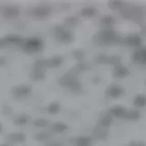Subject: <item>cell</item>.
Listing matches in <instances>:
<instances>
[{"instance_id":"cell-31","label":"cell","mask_w":146,"mask_h":146,"mask_svg":"<svg viewBox=\"0 0 146 146\" xmlns=\"http://www.w3.org/2000/svg\"><path fill=\"white\" fill-rule=\"evenodd\" d=\"M34 139L38 141H41V143L48 141L50 139V134L48 132H46V131H40L34 135Z\"/></svg>"},{"instance_id":"cell-33","label":"cell","mask_w":146,"mask_h":146,"mask_svg":"<svg viewBox=\"0 0 146 146\" xmlns=\"http://www.w3.org/2000/svg\"><path fill=\"white\" fill-rule=\"evenodd\" d=\"M121 58L118 55H111V56H109L108 58V65H111L112 67H115L119 64H121Z\"/></svg>"},{"instance_id":"cell-28","label":"cell","mask_w":146,"mask_h":146,"mask_svg":"<svg viewBox=\"0 0 146 146\" xmlns=\"http://www.w3.org/2000/svg\"><path fill=\"white\" fill-rule=\"evenodd\" d=\"M61 111V105L58 102H50L48 107H47V111L49 114H52V115H55V114L59 113Z\"/></svg>"},{"instance_id":"cell-3","label":"cell","mask_w":146,"mask_h":146,"mask_svg":"<svg viewBox=\"0 0 146 146\" xmlns=\"http://www.w3.org/2000/svg\"><path fill=\"white\" fill-rule=\"evenodd\" d=\"M45 47L44 41L38 36H31L29 38H26L24 43L22 44V48L29 53H38L42 51Z\"/></svg>"},{"instance_id":"cell-21","label":"cell","mask_w":146,"mask_h":146,"mask_svg":"<svg viewBox=\"0 0 146 146\" xmlns=\"http://www.w3.org/2000/svg\"><path fill=\"white\" fill-rule=\"evenodd\" d=\"M92 144H93L92 137L87 136V135L77 137L74 141L75 146H92Z\"/></svg>"},{"instance_id":"cell-27","label":"cell","mask_w":146,"mask_h":146,"mask_svg":"<svg viewBox=\"0 0 146 146\" xmlns=\"http://www.w3.org/2000/svg\"><path fill=\"white\" fill-rule=\"evenodd\" d=\"M30 120V117L26 113H22L19 114L18 116H17V118L14 120V124L17 125V126H25L29 123Z\"/></svg>"},{"instance_id":"cell-24","label":"cell","mask_w":146,"mask_h":146,"mask_svg":"<svg viewBox=\"0 0 146 146\" xmlns=\"http://www.w3.org/2000/svg\"><path fill=\"white\" fill-rule=\"evenodd\" d=\"M46 71L42 68H33L31 72V79L34 81H42L46 78Z\"/></svg>"},{"instance_id":"cell-23","label":"cell","mask_w":146,"mask_h":146,"mask_svg":"<svg viewBox=\"0 0 146 146\" xmlns=\"http://www.w3.org/2000/svg\"><path fill=\"white\" fill-rule=\"evenodd\" d=\"M132 104L136 109H143L146 107V95L136 94L133 100H132Z\"/></svg>"},{"instance_id":"cell-29","label":"cell","mask_w":146,"mask_h":146,"mask_svg":"<svg viewBox=\"0 0 146 146\" xmlns=\"http://www.w3.org/2000/svg\"><path fill=\"white\" fill-rule=\"evenodd\" d=\"M72 56L76 60H78V62H82V61H85L86 52L81 48H77L72 51Z\"/></svg>"},{"instance_id":"cell-7","label":"cell","mask_w":146,"mask_h":146,"mask_svg":"<svg viewBox=\"0 0 146 146\" xmlns=\"http://www.w3.org/2000/svg\"><path fill=\"white\" fill-rule=\"evenodd\" d=\"M125 93V89L121 84L112 83L110 84L105 90V95L111 99H119Z\"/></svg>"},{"instance_id":"cell-18","label":"cell","mask_w":146,"mask_h":146,"mask_svg":"<svg viewBox=\"0 0 146 146\" xmlns=\"http://www.w3.org/2000/svg\"><path fill=\"white\" fill-rule=\"evenodd\" d=\"M80 17L84 18H92L98 14V9L93 6H87L80 10Z\"/></svg>"},{"instance_id":"cell-11","label":"cell","mask_w":146,"mask_h":146,"mask_svg":"<svg viewBox=\"0 0 146 146\" xmlns=\"http://www.w3.org/2000/svg\"><path fill=\"white\" fill-rule=\"evenodd\" d=\"M100 29L106 30V29H114V27L116 25L115 17L111 15H104L100 19Z\"/></svg>"},{"instance_id":"cell-4","label":"cell","mask_w":146,"mask_h":146,"mask_svg":"<svg viewBox=\"0 0 146 146\" xmlns=\"http://www.w3.org/2000/svg\"><path fill=\"white\" fill-rule=\"evenodd\" d=\"M54 35L58 42L63 44H70L74 41V35L64 26L58 25L54 27Z\"/></svg>"},{"instance_id":"cell-13","label":"cell","mask_w":146,"mask_h":146,"mask_svg":"<svg viewBox=\"0 0 146 146\" xmlns=\"http://www.w3.org/2000/svg\"><path fill=\"white\" fill-rule=\"evenodd\" d=\"M109 129L97 125L92 130V139L97 141H105L109 137Z\"/></svg>"},{"instance_id":"cell-43","label":"cell","mask_w":146,"mask_h":146,"mask_svg":"<svg viewBox=\"0 0 146 146\" xmlns=\"http://www.w3.org/2000/svg\"><path fill=\"white\" fill-rule=\"evenodd\" d=\"M145 85H146V81H145Z\"/></svg>"},{"instance_id":"cell-41","label":"cell","mask_w":146,"mask_h":146,"mask_svg":"<svg viewBox=\"0 0 146 146\" xmlns=\"http://www.w3.org/2000/svg\"><path fill=\"white\" fill-rule=\"evenodd\" d=\"M3 131V125H2V123L0 122V132H2Z\"/></svg>"},{"instance_id":"cell-40","label":"cell","mask_w":146,"mask_h":146,"mask_svg":"<svg viewBox=\"0 0 146 146\" xmlns=\"http://www.w3.org/2000/svg\"><path fill=\"white\" fill-rule=\"evenodd\" d=\"M6 45V43H5V41L3 38H0V47H2V46Z\"/></svg>"},{"instance_id":"cell-12","label":"cell","mask_w":146,"mask_h":146,"mask_svg":"<svg viewBox=\"0 0 146 146\" xmlns=\"http://www.w3.org/2000/svg\"><path fill=\"white\" fill-rule=\"evenodd\" d=\"M131 59L135 64L146 65V47L137 48L132 53Z\"/></svg>"},{"instance_id":"cell-22","label":"cell","mask_w":146,"mask_h":146,"mask_svg":"<svg viewBox=\"0 0 146 146\" xmlns=\"http://www.w3.org/2000/svg\"><path fill=\"white\" fill-rule=\"evenodd\" d=\"M51 130L53 132H55V133L62 134L68 130V126L67 123L64 121H56L52 124Z\"/></svg>"},{"instance_id":"cell-37","label":"cell","mask_w":146,"mask_h":146,"mask_svg":"<svg viewBox=\"0 0 146 146\" xmlns=\"http://www.w3.org/2000/svg\"><path fill=\"white\" fill-rule=\"evenodd\" d=\"M45 146H61V143H58V141H48Z\"/></svg>"},{"instance_id":"cell-19","label":"cell","mask_w":146,"mask_h":146,"mask_svg":"<svg viewBox=\"0 0 146 146\" xmlns=\"http://www.w3.org/2000/svg\"><path fill=\"white\" fill-rule=\"evenodd\" d=\"M112 121H113V117L111 116V114L109 111H106L102 115H100L98 121V125L103 128H106V129H109L111 126Z\"/></svg>"},{"instance_id":"cell-15","label":"cell","mask_w":146,"mask_h":146,"mask_svg":"<svg viewBox=\"0 0 146 146\" xmlns=\"http://www.w3.org/2000/svg\"><path fill=\"white\" fill-rule=\"evenodd\" d=\"M46 62H47L48 68H57L64 63V58L59 55H55V56L46 58Z\"/></svg>"},{"instance_id":"cell-30","label":"cell","mask_w":146,"mask_h":146,"mask_svg":"<svg viewBox=\"0 0 146 146\" xmlns=\"http://www.w3.org/2000/svg\"><path fill=\"white\" fill-rule=\"evenodd\" d=\"M127 5L123 1H110L108 3V7L111 9V10H122Z\"/></svg>"},{"instance_id":"cell-39","label":"cell","mask_w":146,"mask_h":146,"mask_svg":"<svg viewBox=\"0 0 146 146\" xmlns=\"http://www.w3.org/2000/svg\"><path fill=\"white\" fill-rule=\"evenodd\" d=\"M141 35H146V26H143L141 27Z\"/></svg>"},{"instance_id":"cell-26","label":"cell","mask_w":146,"mask_h":146,"mask_svg":"<svg viewBox=\"0 0 146 146\" xmlns=\"http://www.w3.org/2000/svg\"><path fill=\"white\" fill-rule=\"evenodd\" d=\"M141 119V112L138 110H128L125 120L130 121H138Z\"/></svg>"},{"instance_id":"cell-25","label":"cell","mask_w":146,"mask_h":146,"mask_svg":"<svg viewBox=\"0 0 146 146\" xmlns=\"http://www.w3.org/2000/svg\"><path fill=\"white\" fill-rule=\"evenodd\" d=\"M80 23V17L77 16H68L64 19V27L67 29L76 27Z\"/></svg>"},{"instance_id":"cell-20","label":"cell","mask_w":146,"mask_h":146,"mask_svg":"<svg viewBox=\"0 0 146 146\" xmlns=\"http://www.w3.org/2000/svg\"><path fill=\"white\" fill-rule=\"evenodd\" d=\"M7 138L8 139L9 141L14 143H22L26 141L27 140V135L24 132H11L8 133Z\"/></svg>"},{"instance_id":"cell-38","label":"cell","mask_w":146,"mask_h":146,"mask_svg":"<svg viewBox=\"0 0 146 146\" xmlns=\"http://www.w3.org/2000/svg\"><path fill=\"white\" fill-rule=\"evenodd\" d=\"M7 63V58L5 57H0V66H4Z\"/></svg>"},{"instance_id":"cell-1","label":"cell","mask_w":146,"mask_h":146,"mask_svg":"<svg viewBox=\"0 0 146 146\" xmlns=\"http://www.w3.org/2000/svg\"><path fill=\"white\" fill-rule=\"evenodd\" d=\"M93 40L96 44L102 46H110L121 43L122 41V36H121L114 29H100L93 36Z\"/></svg>"},{"instance_id":"cell-35","label":"cell","mask_w":146,"mask_h":146,"mask_svg":"<svg viewBox=\"0 0 146 146\" xmlns=\"http://www.w3.org/2000/svg\"><path fill=\"white\" fill-rule=\"evenodd\" d=\"M1 111L3 113V115L8 116L12 113V108L10 106H8V105H4V106L2 107Z\"/></svg>"},{"instance_id":"cell-10","label":"cell","mask_w":146,"mask_h":146,"mask_svg":"<svg viewBox=\"0 0 146 146\" xmlns=\"http://www.w3.org/2000/svg\"><path fill=\"white\" fill-rule=\"evenodd\" d=\"M52 12V8L49 6H38L31 9L30 14L32 17L38 19H45L49 17Z\"/></svg>"},{"instance_id":"cell-34","label":"cell","mask_w":146,"mask_h":146,"mask_svg":"<svg viewBox=\"0 0 146 146\" xmlns=\"http://www.w3.org/2000/svg\"><path fill=\"white\" fill-rule=\"evenodd\" d=\"M108 58H109L108 55L99 54L95 57V62L99 64V65H104V64H108Z\"/></svg>"},{"instance_id":"cell-16","label":"cell","mask_w":146,"mask_h":146,"mask_svg":"<svg viewBox=\"0 0 146 146\" xmlns=\"http://www.w3.org/2000/svg\"><path fill=\"white\" fill-rule=\"evenodd\" d=\"M128 110L121 106V105H115V106L111 107L109 110V112L111 114L113 118H119V119H125L126 113Z\"/></svg>"},{"instance_id":"cell-36","label":"cell","mask_w":146,"mask_h":146,"mask_svg":"<svg viewBox=\"0 0 146 146\" xmlns=\"http://www.w3.org/2000/svg\"><path fill=\"white\" fill-rule=\"evenodd\" d=\"M127 146H146L143 141H131Z\"/></svg>"},{"instance_id":"cell-14","label":"cell","mask_w":146,"mask_h":146,"mask_svg":"<svg viewBox=\"0 0 146 146\" xmlns=\"http://www.w3.org/2000/svg\"><path fill=\"white\" fill-rule=\"evenodd\" d=\"M130 70L129 68L124 66L123 64H119V65L113 67V71L112 74L114 78L116 79H124V78L128 77L130 75Z\"/></svg>"},{"instance_id":"cell-8","label":"cell","mask_w":146,"mask_h":146,"mask_svg":"<svg viewBox=\"0 0 146 146\" xmlns=\"http://www.w3.org/2000/svg\"><path fill=\"white\" fill-rule=\"evenodd\" d=\"M143 42V39L141 38V36L139 34H130L125 36H122L121 44L127 47L131 48H141V44Z\"/></svg>"},{"instance_id":"cell-17","label":"cell","mask_w":146,"mask_h":146,"mask_svg":"<svg viewBox=\"0 0 146 146\" xmlns=\"http://www.w3.org/2000/svg\"><path fill=\"white\" fill-rule=\"evenodd\" d=\"M3 39L6 44H17L22 46L26 38L23 36L18 34H8L7 36H5Z\"/></svg>"},{"instance_id":"cell-42","label":"cell","mask_w":146,"mask_h":146,"mask_svg":"<svg viewBox=\"0 0 146 146\" xmlns=\"http://www.w3.org/2000/svg\"><path fill=\"white\" fill-rule=\"evenodd\" d=\"M0 146H11V145L7 143H2V144H0Z\"/></svg>"},{"instance_id":"cell-9","label":"cell","mask_w":146,"mask_h":146,"mask_svg":"<svg viewBox=\"0 0 146 146\" xmlns=\"http://www.w3.org/2000/svg\"><path fill=\"white\" fill-rule=\"evenodd\" d=\"M32 91H33V89H32V87L30 85L20 84L12 88L11 93L14 97L21 99V98H26L30 96L32 94Z\"/></svg>"},{"instance_id":"cell-2","label":"cell","mask_w":146,"mask_h":146,"mask_svg":"<svg viewBox=\"0 0 146 146\" xmlns=\"http://www.w3.org/2000/svg\"><path fill=\"white\" fill-rule=\"evenodd\" d=\"M58 84L70 90L73 93H79L83 89V85L79 80L78 76H75L71 72L68 71L58 80Z\"/></svg>"},{"instance_id":"cell-6","label":"cell","mask_w":146,"mask_h":146,"mask_svg":"<svg viewBox=\"0 0 146 146\" xmlns=\"http://www.w3.org/2000/svg\"><path fill=\"white\" fill-rule=\"evenodd\" d=\"M0 15L7 19H14L19 17L20 8L14 5H4L0 7Z\"/></svg>"},{"instance_id":"cell-32","label":"cell","mask_w":146,"mask_h":146,"mask_svg":"<svg viewBox=\"0 0 146 146\" xmlns=\"http://www.w3.org/2000/svg\"><path fill=\"white\" fill-rule=\"evenodd\" d=\"M48 121L47 119L44 118H38L36 119V120L33 121V126L36 128H39V129H43V128H46L48 126Z\"/></svg>"},{"instance_id":"cell-5","label":"cell","mask_w":146,"mask_h":146,"mask_svg":"<svg viewBox=\"0 0 146 146\" xmlns=\"http://www.w3.org/2000/svg\"><path fill=\"white\" fill-rule=\"evenodd\" d=\"M143 8L136 6H131V7H125L121 10V15L125 19L129 20H137L141 19L143 17Z\"/></svg>"}]
</instances>
